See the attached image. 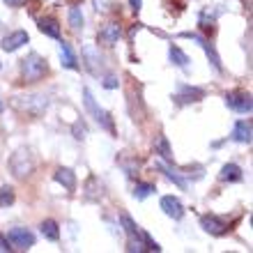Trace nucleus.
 I'll use <instances>...</instances> for the list:
<instances>
[{
    "label": "nucleus",
    "instance_id": "29",
    "mask_svg": "<svg viewBox=\"0 0 253 253\" xmlns=\"http://www.w3.org/2000/svg\"><path fill=\"white\" fill-rule=\"evenodd\" d=\"M118 85H120V81H118V76H115V74H108L106 81H104V87H106V90H115Z\"/></svg>",
    "mask_w": 253,
    "mask_h": 253
},
{
    "label": "nucleus",
    "instance_id": "10",
    "mask_svg": "<svg viewBox=\"0 0 253 253\" xmlns=\"http://www.w3.org/2000/svg\"><path fill=\"white\" fill-rule=\"evenodd\" d=\"M83 60H85V67L90 74H99L101 69V55H99V48L94 44H85L83 46Z\"/></svg>",
    "mask_w": 253,
    "mask_h": 253
},
{
    "label": "nucleus",
    "instance_id": "26",
    "mask_svg": "<svg viewBox=\"0 0 253 253\" xmlns=\"http://www.w3.org/2000/svg\"><path fill=\"white\" fill-rule=\"evenodd\" d=\"M14 189L12 187H2L0 189V207H9L14 203Z\"/></svg>",
    "mask_w": 253,
    "mask_h": 253
},
{
    "label": "nucleus",
    "instance_id": "8",
    "mask_svg": "<svg viewBox=\"0 0 253 253\" xmlns=\"http://www.w3.org/2000/svg\"><path fill=\"white\" fill-rule=\"evenodd\" d=\"M226 104L237 113H251V94L249 92H228Z\"/></svg>",
    "mask_w": 253,
    "mask_h": 253
},
{
    "label": "nucleus",
    "instance_id": "9",
    "mask_svg": "<svg viewBox=\"0 0 253 253\" xmlns=\"http://www.w3.org/2000/svg\"><path fill=\"white\" fill-rule=\"evenodd\" d=\"M161 210H164V214L166 216H170V219H182L184 216V207H182V203H180V198H175V196H164L161 198Z\"/></svg>",
    "mask_w": 253,
    "mask_h": 253
},
{
    "label": "nucleus",
    "instance_id": "6",
    "mask_svg": "<svg viewBox=\"0 0 253 253\" xmlns=\"http://www.w3.org/2000/svg\"><path fill=\"white\" fill-rule=\"evenodd\" d=\"M7 240H9L12 249H19V251H28L35 247V235L28 228H12L7 233Z\"/></svg>",
    "mask_w": 253,
    "mask_h": 253
},
{
    "label": "nucleus",
    "instance_id": "25",
    "mask_svg": "<svg viewBox=\"0 0 253 253\" xmlns=\"http://www.w3.org/2000/svg\"><path fill=\"white\" fill-rule=\"evenodd\" d=\"M69 26H72L74 30H81V28H83V12H81L79 7H72V9H69Z\"/></svg>",
    "mask_w": 253,
    "mask_h": 253
},
{
    "label": "nucleus",
    "instance_id": "23",
    "mask_svg": "<svg viewBox=\"0 0 253 253\" xmlns=\"http://www.w3.org/2000/svg\"><path fill=\"white\" fill-rule=\"evenodd\" d=\"M120 221H122V226H125V230L129 233V237H140V233H143V230H140V228L133 223V219L129 216V214H122Z\"/></svg>",
    "mask_w": 253,
    "mask_h": 253
},
{
    "label": "nucleus",
    "instance_id": "24",
    "mask_svg": "<svg viewBox=\"0 0 253 253\" xmlns=\"http://www.w3.org/2000/svg\"><path fill=\"white\" fill-rule=\"evenodd\" d=\"M152 191H154V184H150V182H136V187H133V196L138 200L147 198Z\"/></svg>",
    "mask_w": 253,
    "mask_h": 253
},
{
    "label": "nucleus",
    "instance_id": "1",
    "mask_svg": "<svg viewBox=\"0 0 253 253\" xmlns=\"http://www.w3.org/2000/svg\"><path fill=\"white\" fill-rule=\"evenodd\" d=\"M12 106L19 111V113H26V115H33V118H40V115L46 113L48 108V97L46 94H23V97H14L12 99Z\"/></svg>",
    "mask_w": 253,
    "mask_h": 253
},
{
    "label": "nucleus",
    "instance_id": "7",
    "mask_svg": "<svg viewBox=\"0 0 253 253\" xmlns=\"http://www.w3.org/2000/svg\"><path fill=\"white\" fill-rule=\"evenodd\" d=\"M200 226H203L205 233L214 235V237H223V235H228V230H230V226H228L226 221L219 219V216H214V214L203 216V219H200Z\"/></svg>",
    "mask_w": 253,
    "mask_h": 253
},
{
    "label": "nucleus",
    "instance_id": "27",
    "mask_svg": "<svg viewBox=\"0 0 253 253\" xmlns=\"http://www.w3.org/2000/svg\"><path fill=\"white\" fill-rule=\"evenodd\" d=\"M159 170H161V173H164V175H166L168 180H173V182H175V184H177V187H182V189L187 187V182L182 180L180 175H175V173H173V170H168V168H166V166H161V164H159Z\"/></svg>",
    "mask_w": 253,
    "mask_h": 253
},
{
    "label": "nucleus",
    "instance_id": "32",
    "mask_svg": "<svg viewBox=\"0 0 253 253\" xmlns=\"http://www.w3.org/2000/svg\"><path fill=\"white\" fill-rule=\"evenodd\" d=\"M129 5H131V9H133V12H138V9H140V5H143V0H129Z\"/></svg>",
    "mask_w": 253,
    "mask_h": 253
},
{
    "label": "nucleus",
    "instance_id": "2",
    "mask_svg": "<svg viewBox=\"0 0 253 253\" xmlns=\"http://www.w3.org/2000/svg\"><path fill=\"white\" fill-rule=\"evenodd\" d=\"M9 170L16 180H26L30 175L35 173V157H33V150L28 147H19L16 152L9 157Z\"/></svg>",
    "mask_w": 253,
    "mask_h": 253
},
{
    "label": "nucleus",
    "instance_id": "19",
    "mask_svg": "<svg viewBox=\"0 0 253 253\" xmlns=\"http://www.w3.org/2000/svg\"><path fill=\"white\" fill-rule=\"evenodd\" d=\"M154 152L159 154L164 161H168V164H173V152H170V145H168V138L164 136V133H159L157 136V143H154Z\"/></svg>",
    "mask_w": 253,
    "mask_h": 253
},
{
    "label": "nucleus",
    "instance_id": "31",
    "mask_svg": "<svg viewBox=\"0 0 253 253\" xmlns=\"http://www.w3.org/2000/svg\"><path fill=\"white\" fill-rule=\"evenodd\" d=\"M74 133H76V138L79 140L85 138V126H83V122H81V125H74Z\"/></svg>",
    "mask_w": 253,
    "mask_h": 253
},
{
    "label": "nucleus",
    "instance_id": "17",
    "mask_svg": "<svg viewBox=\"0 0 253 253\" xmlns=\"http://www.w3.org/2000/svg\"><path fill=\"white\" fill-rule=\"evenodd\" d=\"M40 30L44 35H48V37H53V40H60V23H58V19H53V16L40 19Z\"/></svg>",
    "mask_w": 253,
    "mask_h": 253
},
{
    "label": "nucleus",
    "instance_id": "18",
    "mask_svg": "<svg viewBox=\"0 0 253 253\" xmlns=\"http://www.w3.org/2000/svg\"><path fill=\"white\" fill-rule=\"evenodd\" d=\"M242 177H244V173H242V168L237 164H226L219 173L221 182H242Z\"/></svg>",
    "mask_w": 253,
    "mask_h": 253
},
{
    "label": "nucleus",
    "instance_id": "11",
    "mask_svg": "<svg viewBox=\"0 0 253 253\" xmlns=\"http://www.w3.org/2000/svg\"><path fill=\"white\" fill-rule=\"evenodd\" d=\"M23 44H28V33L26 30H14L2 40V51L5 53H14L16 48H21Z\"/></svg>",
    "mask_w": 253,
    "mask_h": 253
},
{
    "label": "nucleus",
    "instance_id": "13",
    "mask_svg": "<svg viewBox=\"0 0 253 253\" xmlns=\"http://www.w3.org/2000/svg\"><path fill=\"white\" fill-rule=\"evenodd\" d=\"M120 35H122V30L118 23H106V26L99 30V42L104 46H115L118 40H120Z\"/></svg>",
    "mask_w": 253,
    "mask_h": 253
},
{
    "label": "nucleus",
    "instance_id": "14",
    "mask_svg": "<svg viewBox=\"0 0 253 253\" xmlns=\"http://www.w3.org/2000/svg\"><path fill=\"white\" fill-rule=\"evenodd\" d=\"M83 196H85V200H99L101 196H104V184L99 182V177H97V175H90V177L85 180Z\"/></svg>",
    "mask_w": 253,
    "mask_h": 253
},
{
    "label": "nucleus",
    "instance_id": "4",
    "mask_svg": "<svg viewBox=\"0 0 253 253\" xmlns=\"http://www.w3.org/2000/svg\"><path fill=\"white\" fill-rule=\"evenodd\" d=\"M83 101H85V108L92 113V118L97 120V125H99L101 129H106V131H115L111 115H108L101 106H97V101H94V97H92V92H90V90H83Z\"/></svg>",
    "mask_w": 253,
    "mask_h": 253
},
{
    "label": "nucleus",
    "instance_id": "34",
    "mask_svg": "<svg viewBox=\"0 0 253 253\" xmlns=\"http://www.w3.org/2000/svg\"><path fill=\"white\" fill-rule=\"evenodd\" d=\"M0 111H2V99H0Z\"/></svg>",
    "mask_w": 253,
    "mask_h": 253
},
{
    "label": "nucleus",
    "instance_id": "12",
    "mask_svg": "<svg viewBox=\"0 0 253 253\" xmlns=\"http://www.w3.org/2000/svg\"><path fill=\"white\" fill-rule=\"evenodd\" d=\"M205 97V90L200 87H189V85H180V92L175 94V101L184 106V104H191V101H200Z\"/></svg>",
    "mask_w": 253,
    "mask_h": 253
},
{
    "label": "nucleus",
    "instance_id": "3",
    "mask_svg": "<svg viewBox=\"0 0 253 253\" xmlns=\"http://www.w3.org/2000/svg\"><path fill=\"white\" fill-rule=\"evenodd\" d=\"M46 72H48L46 60L37 53H30L26 60H21V79H23V83H37V81L46 76Z\"/></svg>",
    "mask_w": 253,
    "mask_h": 253
},
{
    "label": "nucleus",
    "instance_id": "16",
    "mask_svg": "<svg viewBox=\"0 0 253 253\" xmlns=\"http://www.w3.org/2000/svg\"><path fill=\"white\" fill-rule=\"evenodd\" d=\"M251 133H253L251 122L240 120L237 125H235V129H233V140L235 143H244V145H249V143H251Z\"/></svg>",
    "mask_w": 253,
    "mask_h": 253
},
{
    "label": "nucleus",
    "instance_id": "33",
    "mask_svg": "<svg viewBox=\"0 0 253 253\" xmlns=\"http://www.w3.org/2000/svg\"><path fill=\"white\" fill-rule=\"evenodd\" d=\"M9 7H21V5H26V0H5Z\"/></svg>",
    "mask_w": 253,
    "mask_h": 253
},
{
    "label": "nucleus",
    "instance_id": "21",
    "mask_svg": "<svg viewBox=\"0 0 253 253\" xmlns=\"http://www.w3.org/2000/svg\"><path fill=\"white\" fill-rule=\"evenodd\" d=\"M60 60H62V67H67V69H76L79 67V60H76V55H74L72 46L67 42L60 44Z\"/></svg>",
    "mask_w": 253,
    "mask_h": 253
},
{
    "label": "nucleus",
    "instance_id": "30",
    "mask_svg": "<svg viewBox=\"0 0 253 253\" xmlns=\"http://www.w3.org/2000/svg\"><path fill=\"white\" fill-rule=\"evenodd\" d=\"M7 251H12V244H9V240L5 235L0 233V253H7Z\"/></svg>",
    "mask_w": 253,
    "mask_h": 253
},
{
    "label": "nucleus",
    "instance_id": "15",
    "mask_svg": "<svg viewBox=\"0 0 253 253\" xmlns=\"http://www.w3.org/2000/svg\"><path fill=\"white\" fill-rule=\"evenodd\" d=\"M53 177H55V182H58V184H62V187H65L69 193L76 191V173H74L72 168H58Z\"/></svg>",
    "mask_w": 253,
    "mask_h": 253
},
{
    "label": "nucleus",
    "instance_id": "22",
    "mask_svg": "<svg viewBox=\"0 0 253 253\" xmlns=\"http://www.w3.org/2000/svg\"><path fill=\"white\" fill-rule=\"evenodd\" d=\"M168 58H170V62H173V65H177V67H187L189 65V55L184 53L182 48H177V46L168 48Z\"/></svg>",
    "mask_w": 253,
    "mask_h": 253
},
{
    "label": "nucleus",
    "instance_id": "20",
    "mask_svg": "<svg viewBox=\"0 0 253 253\" xmlns=\"http://www.w3.org/2000/svg\"><path fill=\"white\" fill-rule=\"evenodd\" d=\"M40 230H42V235H44L46 240H51V242H58V240H60V226H58L53 219L42 221Z\"/></svg>",
    "mask_w": 253,
    "mask_h": 253
},
{
    "label": "nucleus",
    "instance_id": "28",
    "mask_svg": "<svg viewBox=\"0 0 253 253\" xmlns=\"http://www.w3.org/2000/svg\"><path fill=\"white\" fill-rule=\"evenodd\" d=\"M143 242H145V251H161V247L147 233H143Z\"/></svg>",
    "mask_w": 253,
    "mask_h": 253
},
{
    "label": "nucleus",
    "instance_id": "5",
    "mask_svg": "<svg viewBox=\"0 0 253 253\" xmlns=\"http://www.w3.org/2000/svg\"><path fill=\"white\" fill-rule=\"evenodd\" d=\"M182 37H187V40H191V42H196L203 51H205V55H207V60H210V65L216 69V72H221L223 67H221V58H219V53H216V48L210 44V42L203 37V35H198V33H182Z\"/></svg>",
    "mask_w": 253,
    "mask_h": 253
}]
</instances>
